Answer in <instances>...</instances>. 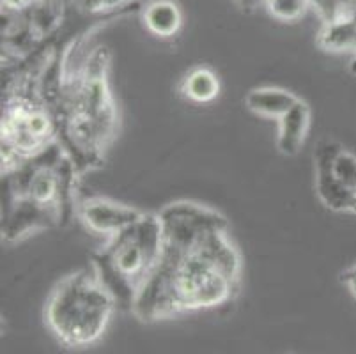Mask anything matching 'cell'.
I'll list each match as a JSON object with an SVG mask.
<instances>
[{"mask_svg": "<svg viewBox=\"0 0 356 354\" xmlns=\"http://www.w3.org/2000/svg\"><path fill=\"white\" fill-rule=\"evenodd\" d=\"M163 250L156 269L129 310L142 323L211 310L236 296L241 255L223 214L192 200H177L158 213Z\"/></svg>", "mask_w": 356, "mask_h": 354, "instance_id": "6da1fadb", "label": "cell"}, {"mask_svg": "<svg viewBox=\"0 0 356 354\" xmlns=\"http://www.w3.org/2000/svg\"><path fill=\"white\" fill-rule=\"evenodd\" d=\"M108 50L95 48L74 71L64 70L51 102L59 145L76 170L99 167L118 135L119 115L108 86Z\"/></svg>", "mask_w": 356, "mask_h": 354, "instance_id": "7a4b0ae2", "label": "cell"}, {"mask_svg": "<svg viewBox=\"0 0 356 354\" xmlns=\"http://www.w3.org/2000/svg\"><path fill=\"white\" fill-rule=\"evenodd\" d=\"M118 301L90 269L64 277L44 305V324L63 346L76 349L105 335Z\"/></svg>", "mask_w": 356, "mask_h": 354, "instance_id": "3957f363", "label": "cell"}, {"mask_svg": "<svg viewBox=\"0 0 356 354\" xmlns=\"http://www.w3.org/2000/svg\"><path fill=\"white\" fill-rule=\"evenodd\" d=\"M163 250V230L158 213H144L128 229L106 238L92 253V271L118 305L131 308L135 298L156 269Z\"/></svg>", "mask_w": 356, "mask_h": 354, "instance_id": "277c9868", "label": "cell"}, {"mask_svg": "<svg viewBox=\"0 0 356 354\" xmlns=\"http://www.w3.org/2000/svg\"><path fill=\"white\" fill-rule=\"evenodd\" d=\"M317 197L328 209L353 213L356 202V156L325 138L314 151Z\"/></svg>", "mask_w": 356, "mask_h": 354, "instance_id": "5b68a950", "label": "cell"}, {"mask_svg": "<svg viewBox=\"0 0 356 354\" xmlns=\"http://www.w3.org/2000/svg\"><path fill=\"white\" fill-rule=\"evenodd\" d=\"M76 214L87 230L112 238L140 220L144 211L106 197H89L76 206Z\"/></svg>", "mask_w": 356, "mask_h": 354, "instance_id": "8992f818", "label": "cell"}, {"mask_svg": "<svg viewBox=\"0 0 356 354\" xmlns=\"http://www.w3.org/2000/svg\"><path fill=\"white\" fill-rule=\"evenodd\" d=\"M310 126V106L303 99L296 103L287 113L278 119L277 147L284 156L300 152Z\"/></svg>", "mask_w": 356, "mask_h": 354, "instance_id": "52a82bcc", "label": "cell"}, {"mask_svg": "<svg viewBox=\"0 0 356 354\" xmlns=\"http://www.w3.org/2000/svg\"><path fill=\"white\" fill-rule=\"evenodd\" d=\"M298 102L300 97L296 94L280 89V87H257V89H252L245 97V105L250 112L262 117H271V119H280Z\"/></svg>", "mask_w": 356, "mask_h": 354, "instance_id": "ba28073f", "label": "cell"}, {"mask_svg": "<svg viewBox=\"0 0 356 354\" xmlns=\"http://www.w3.org/2000/svg\"><path fill=\"white\" fill-rule=\"evenodd\" d=\"M142 22L153 35L168 39L181 31L183 15L179 6L172 0H153L142 11Z\"/></svg>", "mask_w": 356, "mask_h": 354, "instance_id": "9c48e42d", "label": "cell"}, {"mask_svg": "<svg viewBox=\"0 0 356 354\" xmlns=\"http://www.w3.org/2000/svg\"><path fill=\"white\" fill-rule=\"evenodd\" d=\"M179 94L192 103H211L220 94V80L209 67H193L181 78Z\"/></svg>", "mask_w": 356, "mask_h": 354, "instance_id": "30bf717a", "label": "cell"}, {"mask_svg": "<svg viewBox=\"0 0 356 354\" xmlns=\"http://www.w3.org/2000/svg\"><path fill=\"white\" fill-rule=\"evenodd\" d=\"M268 15L278 22H298L307 15L310 8L309 0H264Z\"/></svg>", "mask_w": 356, "mask_h": 354, "instance_id": "8fae6325", "label": "cell"}, {"mask_svg": "<svg viewBox=\"0 0 356 354\" xmlns=\"http://www.w3.org/2000/svg\"><path fill=\"white\" fill-rule=\"evenodd\" d=\"M341 282L349 289L353 296L356 298V264L349 266L344 273L341 275Z\"/></svg>", "mask_w": 356, "mask_h": 354, "instance_id": "7c38bea8", "label": "cell"}, {"mask_svg": "<svg viewBox=\"0 0 356 354\" xmlns=\"http://www.w3.org/2000/svg\"><path fill=\"white\" fill-rule=\"evenodd\" d=\"M236 4H238V8L241 9V11L250 13V11H254L257 6L264 4V0H236Z\"/></svg>", "mask_w": 356, "mask_h": 354, "instance_id": "4fadbf2b", "label": "cell"}, {"mask_svg": "<svg viewBox=\"0 0 356 354\" xmlns=\"http://www.w3.org/2000/svg\"><path fill=\"white\" fill-rule=\"evenodd\" d=\"M353 213H356V202H355V209H353Z\"/></svg>", "mask_w": 356, "mask_h": 354, "instance_id": "5bb4252c", "label": "cell"}]
</instances>
